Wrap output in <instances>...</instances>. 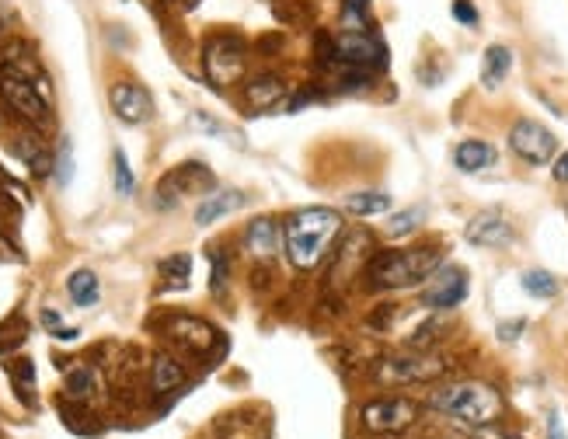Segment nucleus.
Instances as JSON below:
<instances>
[{
    "label": "nucleus",
    "instance_id": "obj_21",
    "mask_svg": "<svg viewBox=\"0 0 568 439\" xmlns=\"http://www.w3.org/2000/svg\"><path fill=\"white\" fill-rule=\"evenodd\" d=\"M66 293L77 307H95L98 304V276L91 269H77L70 280H66Z\"/></svg>",
    "mask_w": 568,
    "mask_h": 439
},
{
    "label": "nucleus",
    "instance_id": "obj_18",
    "mask_svg": "<svg viewBox=\"0 0 568 439\" xmlns=\"http://www.w3.org/2000/svg\"><path fill=\"white\" fill-rule=\"evenodd\" d=\"M286 94V84L280 77H272V73H262V77H254L245 84V101L252 105V108H272V105H280Z\"/></svg>",
    "mask_w": 568,
    "mask_h": 439
},
{
    "label": "nucleus",
    "instance_id": "obj_14",
    "mask_svg": "<svg viewBox=\"0 0 568 439\" xmlns=\"http://www.w3.org/2000/svg\"><path fill=\"white\" fill-rule=\"evenodd\" d=\"M168 335L182 345L185 352H195V356L210 352L213 342H217V331L206 321H195V317H175L171 328H168Z\"/></svg>",
    "mask_w": 568,
    "mask_h": 439
},
{
    "label": "nucleus",
    "instance_id": "obj_12",
    "mask_svg": "<svg viewBox=\"0 0 568 439\" xmlns=\"http://www.w3.org/2000/svg\"><path fill=\"white\" fill-rule=\"evenodd\" d=\"M108 101H112V112H116V116L129 125L147 123V119L154 116V101H151L147 88H140V84H133V81H119V84H112Z\"/></svg>",
    "mask_w": 568,
    "mask_h": 439
},
{
    "label": "nucleus",
    "instance_id": "obj_23",
    "mask_svg": "<svg viewBox=\"0 0 568 439\" xmlns=\"http://www.w3.org/2000/svg\"><path fill=\"white\" fill-rule=\"evenodd\" d=\"M346 210L356 217H377L391 210V195L387 192H352L346 195Z\"/></svg>",
    "mask_w": 568,
    "mask_h": 439
},
{
    "label": "nucleus",
    "instance_id": "obj_30",
    "mask_svg": "<svg viewBox=\"0 0 568 439\" xmlns=\"http://www.w3.org/2000/svg\"><path fill=\"white\" fill-rule=\"evenodd\" d=\"M112 168H116V192H119V195H133L136 178H133V171H129V160H126L123 151H116V154H112Z\"/></svg>",
    "mask_w": 568,
    "mask_h": 439
},
{
    "label": "nucleus",
    "instance_id": "obj_32",
    "mask_svg": "<svg viewBox=\"0 0 568 439\" xmlns=\"http://www.w3.org/2000/svg\"><path fill=\"white\" fill-rule=\"evenodd\" d=\"M11 376H14V383L22 387V398H25V401H32V398H29V391H32V380H35L32 359H18V363L11 366Z\"/></svg>",
    "mask_w": 568,
    "mask_h": 439
},
{
    "label": "nucleus",
    "instance_id": "obj_1",
    "mask_svg": "<svg viewBox=\"0 0 568 439\" xmlns=\"http://www.w3.org/2000/svg\"><path fill=\"white\" fill-rule=\"evenodd\" d=\"M342 230V217L328 206H307V210H297L293 217L286 220L283 241L286 254L297 269H317L321 258L328 254L331 241L339 237Z\"/></svg>",
    "mask_w": 568,
    "mask_h": 439
},
{
    "label": "nucleus",
    "instance_id": "obj_29",
    "mask_svg": "<svg viewBox=\"0 0 568 439\" xmlns=\"http://www.w3.org/2000/svg\"><path fill=\"white\" fill-rule=\"evenodd\" d=\"M66 394H70L73 401H88V398L95 394V374L84 370V366L70 370V376H66Z\"/></svg>",
    "mask_w": 568,
    "mask_h": 439
},
{
    "label": "nucleus",
    "instance_id": "obj_10",
    "mask_svg": "<svg viewBox=\"0 0 568 439\" xmlns=\"http://www.w3.org/2000/svg\"><path fill=\"white\" fill-rule=\"evenodd\" d=\"M383 42H380V35L374 31H342L339 35V42H335V60L342 63V66H352V70H374V66H383Z\"/></svg>",
    "mask_w": 568,
    "mask_h": 439
},
{
    "label": "nucleus",
    "instance_id": "obj_35",
    "mask_svg": "<svg viewBox=\"0 0 568 439\" xmlns=\"http://www.w3.org/2000/svg\"><path fill=\"white\" fill-rule=\"evenodd\" d=\"M551 175H555V182H565L568 185V151L558 160H555V168H551Z\"/></svg>",
    "mask_w": 568,
    "mask_h": 439
},
{
    "label": "nucleus",
    "instance_id": "obj_31",
    "mask_svg": "<svg viewBox=\"0 0 568 439\" xmlns=\"http://www.w3.org/2000/svg\"><path fill=\"white\" fill-rule=\"evenodd\" d=\"M56 185L66 188L73 182V151H70V140H64V147H60V157H56Z\"/></svg>",
    "mask_w": 568,
    "mask_h": 439
},
{
    "label": "nucleus",
    "instance_id": "obj_36",
    "mask_svg": "<svg viewBox=\"0 0 568 439\" xmlns=\"http://www.w3.org/2000/svg\"><path fill=\"white\" fill-rule=\"evenodd\" d=\"M474 439H520V436H509V433H499L492 426H481V429H474Z\"/></svg>",
    "mask_w": 568,
    "mask_h": 439
},
{
    "label": "nucleus",
    "instance_id": "obj_19",
    "mask_svg": "<svg viewBox=\"0 0 568 439\" xmlns=\"http://www.w3.org/2000/svg\"><path fill=\"white\" fill-rule=\"evenodd\" d=\"M509 70H512V49L509 46H488L485 49V60H481V84L492 91V88H499L505 77H509Z\"/></svg>",
    "mask_w": 568,
    "mask_h": 439
},
{
    "label": "nucleus",
    "instance_id": "obj_22",
    "mask_svg": "<svg viewBox=\"0 0 568 439\" xmlns=\"http://www.w3.org/2000/svg\"><path fill=\"white\" fill-rule=\"evenodd\" d=\"M14 154L32 168V175H49V171H53V160L46 154L42 140H35V136H18V140H14Z\"/></svg>",
    "mask_w": 568,
    "mask_h": 439
},
{
    "label": "nucleus",
    "instance_id": "obj_3",
    "mask_svg": "<svg viewBox=\"0 0 568 439\" xmlns=\"http://www.w3.org/2000/svg\"><path fill=\"white\" fill-rule=\"evenodd\" d=\"M433 405L446 411L453 422L468 426V429H481V426H495V418L503 415V398L495 387L481 383V380H464L453 387H443L433 394Z\"/></svg>",
    "mask_w": 568,
    "mask_h": 439
},
{
    "label": "nucleus",
    "instance_id": "obj_2",
    "mask_svg": "<svg viewBox=\"0 0 568 439\" xmlns=\"http://www.w3.org/2000/svg\"><path fill=\"white\" fill-rule=\"evenodd\" d=\"M440 269L436 248H411V251H377L363 272L370 289H405L418 286Z\"/></svg>",
    "mask_w": 568,
    "mask_h": 439
},
{
    "label": "nucleus",
    "instance_id": "obj_11",
    "mask_svg": "<svg viewBox=\"0 0 568 439\" xmlns=\"http://www.w3.org/2000/svg\"><path fill=\"white\" fill-rule=\"evenodd\" d=\"M377 374L391 383H422L446 374V363L436 356H398V359H383Z\"/></svg>",
    "mask_w": 568,
    "mask_h": 439
},
{
    "label": "nucleus",
    "instance_id": "obj_27",
    "mask_svg": "<svg viewBox=\"0 0 568 439\" xmlns=\"http://www.w3.org/2000/svg\"><path fill=\"white\" fill-rule=\"evenodd\" d=\"M342 29L346 31L370 29V0H342Z\"/></svg>",
    "mask_w": 568,
    "mask_h": 439
},
{
    "label": "nucleus",
    "instance_id": "obj_9",
    "mask_svg": "<svg viewBox=\"0 0 568 439\" xmlns=\"http://www.w3.org/2000/svg\"><path fill=\"white\" fill-rule=\"evenodd\" d=\"M418 418V405L409 398H380L363 408V426L370 433H401Z\"/></svg>",
    "mask_w": 568,
    "mask_h": 439
},
{
    "label": "nucleus",
    "instance_id": "obj_25",
    "mask_svg": "<svg viewBox=\"0 0 568 439\" xmlns=\"http://www.w3.org/2000/svg\"><path fill=\"white\" fill-rule=\"evenodd\" d=\"M523 289L537 297V300H551L555 293H558V280L547 272V269H530V272H523Z\"/></svg>",
    "mask_w": 568,
    "mask_h": 439
},
{
    "label": "nucleus",
    "instance_id": "obj_16",
    "mask_svg": "<svg viewBox=\"0 0 568 439\" xmlns=\"http://www.w3.org/2000/svg\"><path fill=\"white\" fill-rule=\"evenodd\" d=\"M499 160V151L485 140H460L457 151H453V164L464 171V175H478L485 168H492Z\"/></svg>",
    "mask_w": 568,
    "mask_h": 439
},
{
    "label": "nucleus",
    "instance_id": "obj_37",
    "mask_svg": "<svg viewBox=\"0 0 568 439\" xmlns=\"http://www.w3.org/2000/svg\"><path fill=\"white\" fill-rule=\"evenodd\" d=\"M547 439H568L565 433H562V418H558V415H551V422H547Z\"/></svg>",
    "mask_w": 568,
    "mask_h": 439
},
{
    "label": "nucleus",
    "instance_id": "obj_17",
    "mask_svg": "<svg viewBox=\"0 0 568 439\" xmlns=\"http://www.w3.org/2000/svg\"><path fill=\"white\" fill-rule=\"evenodd\" d=\"M241 206H245V195H241V192H234V188L213 192V195H206V202L195 210V223H199V227H210V223H217L220 217L241 210Z\"/></svg>",
    "mask_w": 568,
    "mask_h": 439
},
{
    "label": "nucleus",
    "instance_id": "obj_13",
    "mask_svg": "<svg viewBox=\"0 0 568 439\" xmlns=\"http://www.w3.org/2000/svg\"><path fill=\"white\" fill-rule=\"evenodd\" d=\"M464 237L471 241L474 248H505L512 241V223L499 210H481L474 213Z\"/></svg>",
    "mask_w": 568,
    "mask_h": 439
},
{
    "label": "nucleus",
    "instance_id": "obj_4",
    "mask_svg": "<svg viewBox=\"0 0 568 439\" xmlns=\"http://www.w3.org/2000/svg\"><path fill=\"white\" fill-rule=\"evenodd\" d=\"M0 94L7 98V105L32 125L49 123V105H46V94L39 91V81L25 77L18 66H4L0 70Z\"/></svg>",
    "mask_w": 568,
    "mask_h": 439
},
{
    "label": "nucleus",
    "instance_id": "obj_7",
    "mask_svg": "<svg viewBox=\"0 0 568 439\" xmlns=\"http://www.w3.org/2000/svg\"><path fill=\"white\" fill-rule=\"evenodd\" d=\"M509 147L527 164H547L555 157V151H558V140H555V133L547 125L534 123V119H520L509 129Z\"/></svg>",
    "mask_w": 568,
    "mask_h": 439
},
{
    "label": "nucleus",
    "instance_id": "obj_34",
    "mask_svg": "<svg viewBox=\"0 0 568 439\" xmlns=\"http://www.w3.org/2000/svg\"><path fill=\"white\" fill-rule=\"evenodd\" d=\"M520 331H523V321H509V324H499V339H503V342H516V339H520Z\"/></svg>",
    "mask_w": 568,
    "mask_h": 439
},
{
    "label": "nucleus",
    "instance_id": "obj_28",
    "mask_svg": "<svg viewBox=\"0 0 568 439\" xmlns=\"http://www.w3.org/2000/svg\"><path fill=\"white\" fill-rule=\"evenodd\" d=\"M210 289H213V297H223L227 293V282H230V258H227V251L223 248H213L210 251Z\"/></svg>",
    "mask_w": 568,
    "mask_h": 439
},
{
    "label": "nucleus",
    "instance_id": "obj_24",
    "mask_svg": "<svg viewBox=\"0 0 568 439\" xmlns=\"http://www.w3.org/2000/svg\"><path fill=\"white\" fill-rule=\"evenodd\" d=\"M160 276H164V286L168 289H178V286H185L189 282V272H192V258L189 254H171V258H164L158 265Z\"/></svg>",
    "mask_w": 568,
    "mask_h": 439
},
{
    "label": "nucleus",
    "instance_id": "obj_20",
    "mask_svg": "<svg viewBox=\"0 0 568 439\" xmlns=\"http://www.w3.org/2000/svg\"><path fill=\"white\" fill-rule=\"evenodd\" d=\"M182 380H185V370H182V363H178V359H171V356H158V359L151 363V387H154L158 394L175 391Z\"/></svg>",
    "mask_w": 568,
    "mask_h": 439
},
{
    "label": "nucleus",
    "instance_id": "obj_6",
    "mask_svg": "<svg viewBox=\"0 0 568 439\" xmlns=\"http://www.w3.org/2000/svg\"><path fill=\"white\" fill-rule=\"evenodd\" d=\"M202 63H206L210 81L227 88L234 81H241V73H245V42L234 39V35H217V39L206 42Z\"/></svg>",
    "mask_w": 568,
    "mask_h": 439
},
{
    "label": "nucleus",
    "instance_id": "obj_26",
    "mask_svg": "<svg viewBox=\"0 0 568 439\" xmlns=\"http://www.w3.org/2000/svg\"><path fill=\"white\" fill-rule=\"evenodd\" d=\"M422 220H426V210H422V206H411L405 213H394V217L387 220L383 234H387V237H409L411 230L422 227Z\"/></svg>",
    "mask_w": 568,
    "mask_h": 439
},
{
    "label": "nucleus",
    "instance_id": "obj_15",
    "mask_svg": "<svg viewBox=\"0 0 568 439\" xmlns=\"http://www.w3.org/2000/svg\"><path fill=\"white\" fill-rule=\"evenodd\" d=\"M245 245L252 251L254 258H262V262H272L276 258V251L283 245V230H280V223L269 217H258L248 223V230H245Z\"/></svg>",
    "mask_w": 568,
    "mask_h": 439
},
{
    "label": "nucleus",
    "instance_id": "obj_33",
    "mask_svg": "<svg viewBox=\"0 0 568 439\" xmlns=\"http://www.w3.org/2000/svg\"><path fill=\"white\" fill-rule=\"evenodd\" d=\"M453 18L460 22V25H468V29H474L478 22H481V14H478V7H474V0H453Z\"/></svg>",
    "mask_w": 568,
    "mask_h": 439
},
{
    "label": "nucleus",
    "instance_id": "obj_8",
    "mask_svg": "<svg viewBox=\"0 0 568 439\" xmlns=\"http://www.w3.org/2000/svg\"><path fill=\"white\" fill-rule=\"evenodd\" d=\"M468 297V272L457 269V265H446V269H436L429 276V286L422 289V307L429 311H453L460 307Z\"/></svg>",
    "mask_w": 568,
    "mask_h": 439
},
{
    "label": "nucleus",
    "instance_id": "obj_5",
    "mask_svg": "<svg viewBox=\"0 0 568 439\" xmlns=\"http://www.w3.org/2000/svg\"><path fill=\"white\" fill-rule=\"evenodd\" d=\"M213 185H217V178H213V171H210L206 164L185 160V164L171 168V171L160 178L158 202L160 206H175L182 195H202V192H210Z\"/></svg>",
    "mask_w": 568,
    "mask_h": 439
}]
</instances>
